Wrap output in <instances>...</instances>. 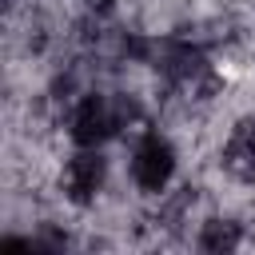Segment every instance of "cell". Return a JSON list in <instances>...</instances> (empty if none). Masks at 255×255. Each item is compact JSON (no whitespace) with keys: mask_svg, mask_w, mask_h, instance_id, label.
I'll list each match as a JSON object with an SVG mask.
<instances>
[{"mask_svg":"<svg viewBox=\"0 0 255 255\" xmlns=\"http://www.w3.org/2000/svg\"><path fill=\"white\" fill-rule=\"evenodd\" d=\"M179 175V147L159 128H143L128 151V179L139 199H163Z\"/></svg>","mask_w":255,"mask_h":255,"instance_id":"cell-1","label":"cell"},{"mask_svg":"<svg viewBox=\"0 0 255 255\" xmlns=\"http://www.w3.org/2000/svg\"><path fill=\"white\" fill-rule=\"evenodd\" d=\"M120 131H128L120 96H104L92 88V92H80L72 100L68 120H64V135L72 139V147H104Z\"/></svg>","mask_w":255,"mask_h":255,"instance_id":"cell-2","label":"cell"},{"mask_svg":"<svg viewBox=\"0 0 255 255\" xmlns=\"http://www.w3.org/2000/svg\"><path fill=\"white\" fill-rule=\"evenodd\" d=\"M56 183H60L68 207L92 211V207L104 199V191L112 187V159H108V151H104V147H76V151L60 163Z\"/></svg>","mask_w":255,"mask_h":255,"instance_id":"cell-3","label":"cell"},{"mask_svg":"<svg viewBox=\"0 0 255 255\" xmlns=\"http://www.w3.org/2000/svg\"><path fill=\"white\" fill-rule=\"evenodd\" d=\"M104 4H128V0H104Z\"/></svg>","mask_w":255,"mask_h":255,"instance_id":"cell-4","label":"cell"}]
</instances>
